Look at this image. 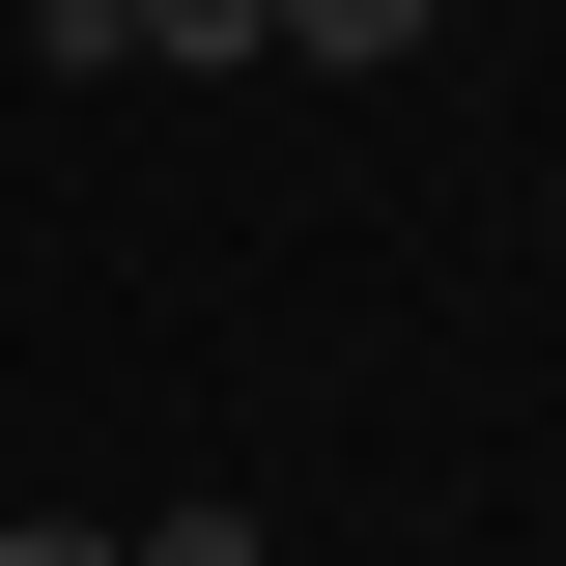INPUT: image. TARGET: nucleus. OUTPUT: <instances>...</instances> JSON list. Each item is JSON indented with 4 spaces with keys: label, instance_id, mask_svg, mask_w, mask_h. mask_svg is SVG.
<instances>
[{
    "label": "nucleus",
    "instance_id": "obj_1",
    "mask_svg": "<svg viewBox=\"0 0 566 566\" xmlns=\"http://www.w3.org/2000/svg\"><path fill=\"white\" fill-rule=\"evenodd\" d=\"M114 57H283V0H114Z\"/></svg>",
    "mask_w": 566,
    "mask_h": 566
},
{
    "label": "nucleus",
    "instance_id": "obj_3",
    "mask_svg": "<svg viewBox=\"0 0 566 566\" xmlns=\"http://www.w3.org/2000/svg\"><path fill=\"white\" fill-rule=\"evenodd\" d=\"M114 566H255V510H142V538H114Z\"/></svg>",
    "mask_w": 566,
    "mask_h": 566
},
{
    "label": "nucleus",
    "instance_id": "obj_2",
    "mask_svg": "<svg viewBox=\"0 0 566 566\" xmlns=\"http://www.w3.org/2000/svg\"><path fill=\"white\" fill-rule=\"evenodd\" d=\"M453 0H283V57H424Z\"/></svg>",
    "mask_w": 566,
    "mask_h": 566
},
{
    "label": "nucleus",
    "instance_id": "obj_4",
    "mask_svg": "<svg viewBox=\"0 0 566 566\" xmlns=\"http://www.w3.org/2000/svg\"><path fill=\"white\" fill-rule=\"evenodd\" d=\"M0 566H114V510H0Z\"/></svg>",
    "mask_w": 566,
    "mask_h": 566
}]
</instances>
